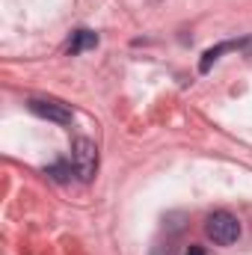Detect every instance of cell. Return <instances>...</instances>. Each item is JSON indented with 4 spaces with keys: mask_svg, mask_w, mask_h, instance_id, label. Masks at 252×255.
Here are the masks:
<instances>
[{
    "mask_svg": "<svg viewBox=\"0 0 252 255\" xmlns=\"http://www.w3.org/2000/svg\"><path fill=\"white\" fill-rule=\"evenodd\" d=\"M184 255H205V250H202V247H199V244H193V247H190L187 253Z\"/></svg>",
    "mask_w": 252,
    "mask_h": 255,
    "instance_id": "7",
    "label": "cell"
},
{
    "mask_svg": "<svg viewBox=\"0 0 252 255\" xmlns=\"http://www.w3.org/2000/svg\"><path fill=\"white\" fill-rule=\"evenodd\" d=\"M71 169H74V166H68V163H54V166H48V175H51L54 181H60V184H63V181H68Z\"/></svg>",
    "mask_w": 252,
    "mask_h": 255,
    "instance_id": "6",
    "label": "cell"
},
{
    "mask_svg": "<svg viewBox=\"0 0 252 255\" xmlns=\"http://www.w3.org/2000/svg\"><path fill=\"white\" fill-rule=\"evenodd\" d=\"M71 166H74V175L80 181H92L95 178V169H98V148L92 139L86 136H77L71 142Z\"/></svg>",
    "mask_w": 252,
    "mask_h": 255,
    "instance_id": "1",
    "label": "cell"
},
{
    "mask_svg": "<svg viewBox=\"0 0 252 255\" xmlns=\"http://www.w3.org/2000/svg\"><path fill=\"white\" fill-rule=\"evenodd\" d=\"M244 45H250V42H223V45L205 51V57H202V63H199V71H202V74L211 71V65L220 60V54H226V51H238V48H244Z\"/></svg>",
    "mask_w": 252,
    "mask_h": 255,
    "instance_id": "5",
    "label": "cell"
},
{
    "mask_svg": "<svg viewBox=\"0 0 252 255\" xmlns=\"http://www.w3.org/2000/svg\"><path fill=\"white\" fill-rule=\"evenodd\" d=\"M27 107H30V113H36L39 119L57 122V125H71V119H74V113H71L65 104L51 101V98H30V101H27Z\"/></svg>",
    "mask_w": 252,
    "mask_h": 255,
    "instance_id": "3",
    "label": "cell"
},
{
    "mask_svg": "<svg viewBox=\"0 0 252 255\" xmlns=\"http://www.w3.org/2000/svg\"><path fill=\"white\" fill-rule=\"evenodd\" d=\"M205 232H208V238H211L214 244L229 247V244H235V241L241 238V223H238V217H232L229 211H214V214L205 220Z\"/></svg>",
    "mask_w": 252,
    "mask_h": 255,
    "instance_id": "2",
    "label": "cell"
},
{
    "mask_svg": "<svg viewBox=\"0 0 252 255\" xmlns=\"http://www.w3.org/2000/svg\"><path fill=\"white\" fill-rule=\"evenodd\" d=\"M95 45H98V36H95L92 30H74L71 39H68V45H65V51H68L71 57H77V54H83V51H89V48H95Z\"/></svg>",
    "mask_w": 252,
    "mask_h": 255,
    "instance_id": "4",
    "label": "cell"
}]
</instances>
